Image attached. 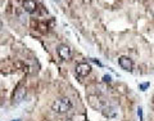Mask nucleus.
<instances>
[{"mask_svg": "<svg viewBox=\"0 0 154 121\" xmlns=\"http://www.w3.org/2000/svg\"><path fill=\"white\" fill-rule=\"evenodd\" d=\"M72 108V103L68 98H61V99H57L55 102L52 104V110L57 113H66Z\"/></svg>", "mask_w": 154, "mask_h": 121, "instance_id": "f257e3e1", "label": "nucleus"}, {"mask_svg": "<svg viewBox=\"0 0 154 121\" xmlns=\"http://www.w3.org/2000/svg\"><path fill=\"white\" fill-rule=\"evenodd\" d=\"M57 52H58V56H59L63 61H68V59H71V57H72L71 49H70V47H67V45H59L58 49H57Z\"/></svg>", "mask_w": 154, "mask_h": 121, "instance_id": "f03ea898", "label": "nucleus"}, {"mask_svg": "<svg viewBox=\"0 0 154 121\" xmlns=\"http://www.w3.org/2000/svg\"><path fill=\"white\" fill-rule=\"evenodd\" d=\"M90 71H91V66L89 63H78L76 66V74L81 76V77H84V76H87L90 74Z\"/></svg>", "mask_w": 154, "mask_h": 121, "instance_id": "7ed1b4c3", "label": "nucleus"}, {"mask_svg": "<svg viewBox=\"0 0 154 121\" xmlns=\"http://www.w3.org/2000/svg\"><path fill=\"white\" fill-rule=\"evenodd\" d=\"M118 63H120V66H121L125 71H129V72H131V71H132L134 65H132V61H131L129 57H120Z\"/></svg>", "mask_w": 154, "mask_h": 121, "instance_id": "20e7f679", "label": "nucleus"}, {"mask_svg": "<svg viewBox=\"0 0 154 121\" xmlns=\"http://www.w3.org/2000/svg\"><path fill=\"white\" fill-rule=\"evenodd\" d=\"M23 9L28 13H34L37 9V4H36L35 0H25L23 2Z\"/></svg>", "mask_w": 154, "mask_h": 121, "instance_id": "39448f33", "label": "nucleus"}, {"mask_svg": "<svg viewBox=\"0 0 154 121\" xmlns=\"http://www.w3.org/2000/svg\"><path fill=\"white\" fill-rule=\"evenodd\" d=\"M25 97H26V88L21 85V86L18 88L16 90V93H14V102L19 103V102H22L25 99Z\"/></svg>", "mask_w": 154, "mask_h": 121, "instance_id": "423d86ee", "label": "nucleus"}, {"mask_svg": "<svg viewBox=\"0 0 154 121\" xmlns=\"http://www.w3.org/2000/svg\"><path fill=\"white\" fill-rule=\"evenodd\" d=\"M148 88H149V83H144V84L140 85V90H145Z\"/></svg>", "mask_w": 154, "mask_h": 121, "instance_id": "0eeeda50", "label": "nucleus"}, {"mask_svg": "<svg viewBox=\"0 0 154 121\" xmlns=\"http://www.w3.org/2000/svg\"><path fill=\"white\" fill-rule=\"evenodd\" d=\"M138 115L140 116V120L143 121V110H141V108H139V110H138Z\"/></svg>", "mask_w": 154, "mask_h": 121, "instance_id": "6e6552de", "label": "nucleus"}, {"mask_svg": "<svg viewBox=\"0 0 154 121\" xmlns=\"http://www.w3.org/2000/svg\"><path fill=\"white\" fill-rule=\"evenodd\" d=\"M103 80H104V81H111V76H104V77H103Z\"/></svg>", "mask_w": 154, "mask_h": 121, "instance_id": "1a4fd4ad", "label": "nucleus"}, {"mask_svg": "<svg viewBox=\"0 0 154 121\" xmlns=\"http://www.w3.org/2000/svg\"><path fill=\"white\" fill-rule=\"evenodd\" d=\"M1 26H3V23H1V21H0V29H1Z\"/></svg>", "mask_w": 154, "mask_h": 121, "instance_id": "9d476101", "label": "nucleus"}, {"mask_svg": "<svg viewBox=\"0 0 154 121\" xmlns=\"http://www.w3.org/2000/svg\"><path fill=\"white\" fill-rule=\"evenodd\" d=\"M153 103H154V95H153Z\"/></svg>", "mask_w": 154, "mask_h": 121, "instance_id": "9b49d317", "label": "nucleus"}, {"mask_svg": "<svg viewBox=\"0 0 154 121\" xmlns=\"http://www.w3.org/2000/svg\"><path fill=\"white\" fill-rule=\"evenodd\" d=\"M14 121H19V120H14Z\"/></svg>", "mask_w": 154, "mask_h": 121, "instance_id": "f8f14e48", "label": "nucleus"}]
</instances>
